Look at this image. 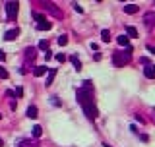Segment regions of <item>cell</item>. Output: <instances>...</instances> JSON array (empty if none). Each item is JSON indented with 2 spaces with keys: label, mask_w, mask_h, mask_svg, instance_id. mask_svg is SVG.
<instances>
[{
  "label": "cell",
  "mask_w": 155,
  "mask_h": 147,
  "mask_svg": "<svg viewBox=\"0 0 155 147\" xmlns=\"http://www.w3.org/2000/svg\"><path fill=\"white\" fill-rule=\"evenodd\" d=\"M78 103L81 105V108H83L85 116L89 118V120H95L97 116H99V112H97V107L93 105V89H91V81L85 79L83 81V87L78 89Z\"/></svg>",
  "instance_id": "1"
},
{
  "label": "cell",
  "mask_w": 155,
  "mask_h": 147,
  "mask_svg": "<svg viewBox=\"0 0 155 147\" xmlns=\"http://www.w3.org/2000/svg\"><path fill=\"white\" fill-rule=\"evenodd\" d=\"M130 58H132V47H130V45L126 47V52L120 50V52H115V54H113V62H115L116 68H122L124 64H128Z\"/></svg>",
  "instance_id": "2"
},
{
  "label": "cell",
  "mask_w": 155,
  "mask_h": 147,
  "mask_svg": "<svg viewBox=\"0 0 155 147\" xmlns=\"http://www.w3.org/2000/svg\"><path fill=\"white\" fill-rule=\"evenodd\" d=\"M18 10H19L18 2H6V16H8L10 22H16V18H18Z\"/></svg>",
  "instance_id": "3"
},
{
  "label": "cell",
  "mask_w": 155,
  "mask_h": 147,
  "mask_svg": "<svg viewBox=\"0 0 155 147\" xmlns=\"http://www.w3.org/2000/svg\"><path fill=\"white\" fill-rule=\"evenodd\" d=\"M144 23H145V27H151L155 25V12H148V14H144Z\"/></svg>",
  "instance_id": "4"
},
{
  "label": "cell",
  "mask_w": 155,
  "mask_h": 147,
  "mask_svg": "<svg viewBox=\"0 0 155 147\" xmlns=\"http://www.w3.org/2000/svg\"><path fill=\"white\" fill-rule=\"evenodd\" d=\"M18 35H19V29H18V27L8 29L6 33H4V41H14V39H18Z\"/></svg>",
  "instance_id": "5"
},
{
  "label": "cell",
  "mask_w": 155,
  "mask_h": 147,
  "mask_svg": "<svg viewBox=\"0 0 155 147\" xmlns=\"http://www.w3.org/2000/svg\"><path fill=\"white\" fill-rule=\"evenodd\" d=\"M54 76H56V68H48V76H47V87L48 85H52V81H54Z\"/></svg>",
  "instance_id": "6"
},
{
  "label": "cell",
  "mask_w": 155,
  "mask_h": 147,
  "mask_svg": "<svg viewBox=\"0 0 155 147\" xmlns=\"http://www.w3.org/2000/svg\"><path fill=\"white\" fill-rule=\"evenodd\" d=\"M47 72H48L47 66H37V68L33 70V76H35V77H41V76H45Z\"/></svg>",
  "instance_id": "7"
},
{
  "label": "cell",
  "mask_w": 155,
  "mask_h": 147,
  "mask_svg": "<svg viewBox=\"0 0 155 147\" xmlns=\"http://www.w3.org/2000/svg\"><path fill=\"white\" fill-rule=\"evenodd\" d=\"M51 27H52V23L47 22V19H45V22H41V23H37V29H39V31H48Z\"/></svg>",
  "instance_id": "8"
},
{
  "label": "cell",
  "mask_w": 155,
  "mask_h": 147,
  "mask_svg": "<svg viewBox=\"0 0 155 147\" xmlns=\"http://www.w3.org/2000/svg\"><path fill=\"white\" fill-rule=\"evenodd\" d=\"M144 76L148 77V79H155V70H153V66H148L144 70Z\"/></svg>",
  "instance_id": "9"
},
{
  "label": "cell",
  "mask_w": 155,
  "mask_h": 147,
  "mask_svg": "<svg viewBox=\"0 0 155 147\" xmlns=\"http://www.w3.org/2000/svg\"><path fill=\"white\" fill-rule=\"evenodd\" d=\"M138 10H140V8H138L136 4H126V6H124V12H126V14H136Z\"/></svg>",
  "instance_id": "10"
},
{
  "label": "cell",
  "mask_w": 155,
  "mask_h": 147,
  "mask_svg": "<svg viewBox=\"0 0 155 147\" xmlns=\"http://www.w3.org/2000/svg\"><path fill=\"white\" fill-rule=\"evenodd\" d=\"M35 56H37V52H35V48H33V47L25 48V58H27V60H33Z\"/></svg>",
  "instance_id": "11"
},
{
  "label": "cell",
  "mask_w": 155,
  "mask_h": 147,
  "mask_svg": "<svg viewBox=\"0 0 155 147\" xmlns=\"http://www.w3.org/2000/svg\"><path fill=\"white\" fill-rule=\"evenodd\" d=\"M126 37H128V39H130V37H138V29L132 27V25H128V27H126Z\"/></svg>",
  "instance_id": "12"
},
{
  "label": "cell",
  "mask_w": 155,
  "mask_h": 147,
  "mask_svg": "<svg viewBox=\"0 0 155 147\" xmlns=\"http://www.w3.org/2000/svg\"><path fill=\"white\" fill-rule=\"evenodd\" d=\"M70 60H72V64H74L76 72H80V70H81V62L78 60V56H76V54H74V56H70Z\"/></svg>",
  "instance_id": "13"
},
{
  "label": "cell",
  "mask_w": 155,
  "mask_h": 147,
  "mask_svg": "<svg viewBox=\"0 0 155 147\" xmlns=\"http://www.w3.org/2000/svg\"><path fill=\"white\" fill-rule=\"evenodd\" d=\"M116 43L120 45V47H128V37H126V35H120V37L116 39Z\"/></svg>",
  "instance_id": "14"
},
{
  "label": "cell",
  "mask_w": 155,
  "mask_h": 147,
  "mask_svg": "<svg viewBox=\"0 0 155 147\" xmlns=\"http://www.w3.org/2000/svg\"><path fill=\"white\" fill-rule=\"evenodd\" d=\"M101 39H103V43H109V41H111V33H109V29L101 31Z\"/></svg>",
  "instance_id": "15"
},
{
  "label": "cell",
  "mask_w": 155,
  "mask_h": 147,
  "mask_svg": "<svg viewBox=\"0 0 155 147\" xmlns=\"http://www.w3.org/2000/svg\"><path fill=\"white\" fill-rule=\"evenodd\" d=\"M27 116H29V118H37V107H29V108H27Z\"/></svg>",
  "instance_id": "16"
},
{
  "label": "cell",
  "mask_w": 155,
  "mask_h": 147,
  "mask_svg": "<svg viewBox=\"0 0 155 147\" xmlns=\"http://www.w3.org/2000/svg\"><path fill=\"white\" fill-rule=\"evenodd\" d=\"M43 136V128L41 126H33V137H41Z\"/></svg>",
  "instance_id": "17"
},
{
  "label": "cell",
  "mask_w": 155,
  "mask_h": 147,
  "mask_svg": "<svg viewBox=\"0 0 155 147\" xmlns=\"http://www.w3.org/2000/svg\"><path fill=\"white\" fill-rule=\"evenodd\" d=\"M58 45H60V47H66V45H68V37L66 35H60L58 37Z\"/></svg>",
  "instance_id": "18"
},
{
  "label": "cell",
  "mask_w": 155,
  "mask_h": 147,
  "mask_svg": "<svg viewBox=\"0 0 155 147\" xmlns=\"http://www.w3.org/2000/svg\"><path fill=\"white\" fill-rule=\"evenodd\" d=\"M10 76V74H8V70L4 66H0V77H2V79H6V77Z\"/></svg>",
  "instance_id": "19"
},
{
  "label": "cell",
  "mask_w": 155,
  "mask_h": 147,
  "mask_svg": "<svg viewBox=\"0 0 155 147\" xmlns=\"http://www.w3.org/2000/svg\"><path fill=\"white\" fill-rule=\"evenodd\" d=\"M33 18H35V19H37V22H39V23H41V22H45V19H47V18H45V16H43V14H39V12H35V14H33Z\"/></svg>",
  "instance_id": "20"
},
{
  "label": "cell",
  "mask_w": 155,
  "mask_h": 147,
  "mask_svg": "<svg viewBox=\"0 0 155 147\" xmlns=\"http://www.w3.org/2000/svg\"><path fill=\"white\" fill-rule=\"evenodd\" d=\"M39 48H41V50H48V41H41Z\"/></svg>",
  "instance_id": "21"
},
{
  "label": "cell",
  "mask_w": 155,
  "mask_h": 147,
  "mask_svg": "<svg viewBox=\"0 0 155 147\" xmlns=\"http://www.w3.org/2000/svg\"><path fill=\"white\" fill-rule=\"evenodd\" d=\"M72 6H74V10L78 12V14H83V8H81V6H80V4H78V2H74V4H72Z\"/></svg>",
  "instance_id": "22"
},
{
  "label": "cell",
  "mask_w": 155,
  "mask_h": 147,
  "mask_svg": "<svg viewBox=\"0 0 155 147\" xmlns=\"http://www.w3.org/2000/svg\"><path fill=\"white\" fill-rule=\"evenodd\" d=\"M14 93H16V97H19V99H22V97H23V87H18Z\"/></svg>",
  "instance_id": "23"
},
{
  "label": "cell",
  "mask_w": 155,
  "mask_h": 147,
  "mask_svg": "<svg viewBox=\"0 0 155 147\" xmlns=\"http://www.w3.org/2000/svg\"><path fill=\"white\" fill-rule=\"evenodd\" d=\"M56 60H58V62H66V56H64L62 52H58V54H56Z\"/></svg>",
  "instance_id": "24"
},
{
  "label": "cell",
  "mask_w": 155,
  "mask_h": 147,
  "mask_svg": "<svg viewBox=\"0 0 155 147\" xmlns=\"http://www.w3.org/2000/svg\"><path fill=\"white\" fill-rule=\"evenodd\" d=\"M18 147H31V141H27V140H25V141H19Z\"/></svg>",
  "instance_id": "25"
},
{
  "label": "cell",
  "mask_w": 155,
  "mask_h": 147,
  "mask_svg": "<svg viewBox=\"0 0 155 147\" xmlns=\"http://www.w3.org/2000/svg\"><path fill=\"white\" fill-rule=\"evenodd\" d=\"M6 97H10V99H14V97H16V93L12 91V89H8V91H6Z\"/></svg>",
  "instance_id": "26"
},
{
  "label": "cell",
  "mask_w": 155,
  "mask_h": 147,
  "mask_svg": "<svg viewBox=\"0 0 155 147\" xmlns=\"http://www.w3.org/2000/svg\"><path fill=\"white\" fill-rule=\"evenodd\" d=\"M45 58H47V60H51V58H52V54H51V50H47V52H45Z\"/></svg>",
  "instance_id": "27"
},
{
  "label": "cell",
  "mask_w": 155,
  "mask_h": 147,
  "mask_svg": "<svg viewBox=\"0 0 155 147\" xmlns=\"http://www.w3.org/2000/svg\"><path fill=\"white\" fill-rule=\"evenodd\" d=\"M0 60H6V54H4V50H0Z\"/></svg>",
  "instance_id": "28"
},
{
  "label": "cell",
  "mask_w": 155,
  "mask_h": 147,
  "mask_svg": "<svg viewBox=\"0 0 155 147\" xmlns=\"http://www.w3.org/2000/svg\"><path fill=\"white\" fill-rule=\"evenodd\" d=\"M149 50H151V52H153V54H155V47H149Z\"/></svg>",
  "instance_id": "29"
},
{
  "label": "cell",
  "mask_w": 155,
  "mask_h": 147,
  "mask_svg": "<svg viewBox=\"0 0 155 147\" xmlns=\"http://www.w3.org/2000/svg\"><path fill=\"white\" fill-rule=\"evenodd\" d=\"M4 145V141H2V137H0V147H2Z\"/></svg>",
  "instance_id": "30"
},
{
  "label": "cell",
  "mask_w": 155,
  "mask_h": 147,
  "mask_svg": "<svg viewBox=\"0 0 155 147\" xmlns=\"http://www.w3.org/2000/svg\"><path fill=\"white\" fill-rule=\"evenodd\" d=\"M0 118H2V114H0Z\"/></svg>",
  "instance_id": "31"
},
{
  "label": "cell",
  "mask_w": 155,
  "mask_h": 147,
  "mask_svg": "<svg viewBox=\"0 0 155 147\" xmlns=\"http://www.w3.org/2000/svg\"><path fill=\"white\" fill-rule=\"evenodd\" d=\"M153 70H155V66H153Z\"/></svg>",
  "instance_id": "32"
}]
</instances>
